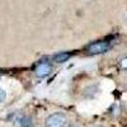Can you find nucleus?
I'll return each mask as SVG.
<instances>
[{"instance_id":"f03ea898","label":"nucleus","mask_w":127,"mask_h":127,"mask_svg":"<svg viewBox=\"0 0 127 127\" xmlns=\"http://www.w3.org/2000/svg\"><path fill=\"white\" fill-rule=\"evenodd\" d=\"M109 50V42L108 41H98L94 42L88 47V54L89 55H98Z\"/></svg>"},{"instance_id":"20e7f679","label":"nucleus","mask_w":127,"mask_h":127,"mask_svg":"<svg viewBox=\"0 0 127 127\" xmlns=\"http://www.w3.org/2000/svg\"><path fill=\"white\" fill-rule=\"evenodd\" d=\"M70 57H71V54H70V52H60V54H57V55L54 56V61L57 62V64H61V62L67 61Z\"/></svg>"},{"instance_id":"0eeeda50","label":"nucleus","mask_w":127,"mask_h":127,"mask_svg":"<svg viewBox=\"0 0 127 127\" xmlns=\"http://www.w3.org/2000/svg\"><path fill=\"white\" fill-rule=\"evenodd\" d=\"M71 127H78V126H71Z\"/></svg>"},{"instance_id":"6e6552de","label":"nucleus","mask_w":127,"mask_h":127,"mask_svg":"<svg viewBox=\"0 0 127 127\" xmlns=\"http://www.w3.org/2000/svg\"><path fill=\"white\" fill-rule=\"evenodd\" d=\"M95 127H100V126H95Z\"/></svg>"},{"instance_id":"f257e3e1","label":"nucleus","mask_w":127,"mask_h":127,"mask_svg":"<svg viewBox=\"0 0 127 127\" xmlns=\"http://www.w3.org/2000/svg\"><path fill=\"white\" fill-rule=\"evenodd\" d=\"M66 125V117L62 113H54L47 117L46 127H64Z\"/></svg>"},{"instance_id":"423d86ee","label":"nucleus","mask_w":127,"mask_h":127,"mask_svg":"<svg viewBox=\"0 0 127 127\" xmlns=\"http://www.w3.org/2000/svg\"><path fill=\"white\" fill-rule=\"evenodd\" d=\"M5 97H6V93L0 88V102H3L4 99H5Z\"/></svg>"},{"instance_id":"7ed1b4c3","label":"nucleus","mask_w":127,"mask_h":127,"mask_svg":"<svg viewBox=\"0 0 127 127\" xmlns=\"http://www.w3.org/2000/svg\"><path fill=\"white\" fill-rule=\"evenodd\" d=\"M34 72H36L37 76L45 78L51 72V65L48 62H39L38 65L36 66V69H34Z\"/></svg>"},{"instance_id":"39448f33","label":"nucleus","mask_w":127,"mask_h":127,"mask_svg":"<svg viewBox=\"0 0 127 127\" xmlns=\"http://www.w3.org/2000/svg\"><path fill=\"white\" fill-rule=\"evenodd\" d=\"M20 125H22L23 127H31L32 126V121L28 117H24V118L20 120Z\"/></svg>"}]
</instances>
